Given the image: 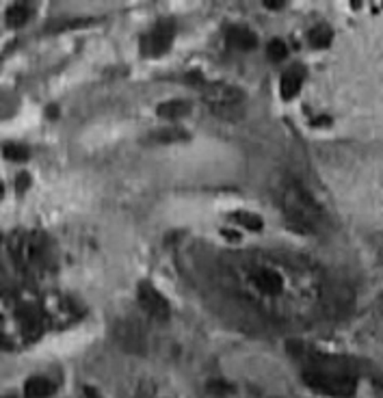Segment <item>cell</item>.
<instances>
[{"label":"cell","mask_w":383,"mask_h":398,"mask_svg":"<svg viewBox=\"0 0 383 398\" xmlns=\"http://www.w3.org/2000/svg\"><path fill=\"white\" fill-rule=\"evenodd\" d=\"M223 280L260 314L299 323L321 308L323 278L310 262L275 251H238L223 258Z\"/></svg>","instance_id":"cell-1"},{"label":"cell","mask_w":383,"mask_h":398,"mask_svg":"<svg viewBox=\"0 0 383 398\" xmlns=\"http://www.w3.org/2000/svg\"><path fill=\"white\" fill-rule=\"evenodd\" d=\"M80 316L76 301L61 292L13 290L0 305V340L5 349H26L46 331L66 329Z\"/></svg>","instance_id":"cell-2"},{"label":"cell","mask_w":383,"mask_h":398,"mask_svg":"<svg viewBox=\"0 0 383 398\" xmlns=\"http://www.w3.org/2000/svg\"><path fill=\"white\" fill-rule=\"evenodd\" d=\"M9 256L16 268L28 278L42 280L56 266V251L52 240L37 230H20L7 240Z\"/></svg>","instance_id":"cell-3"},{"label":"cell","mask_w":383,"mask_h":398,"mask_svg":"<svg viewBox=\"0 0 383 398\" xmlns=\"http://www.w3.org/2000/svg\"><path fill=\"white\" fill-rule=\"evenodd\" d=\"M303 381L314 392L332 394V396L351 394L355 387V377L351 375V371L327 357L308 359L303 366Z\"/></svg>","instance_id":"cell-4"},{"label":"cell","mask_w":383,"mask_h":398,"mask_svg":"<svg viewBox=\"0 0 383 398\" xmlns=\"http://www.w3.org/2000/svg\"><path fill=\"white\" fill-rule=\"evenodd\" d=\"M281 206H284V212H286V217H288V221L301 232L316 234L325 223L323 210L318 208V204L312 199V195L299 185V182L286 185V189L281 193Z\"/></svg>","instance_id":"cell-5"},{"label":"cell","mask_w":383,"mask_h":398,"mask_svg":"<svg viewBox=\"0 0 383 398\" xmlns=\"http://www.w3.org/2000/svg\"><path fill=\"white\" fill-rule=\"evenodd\" d=\"M174 37H176V24L171 20L158 22L141 39V52L145 56H161L171 48Z\"/></svg>","instance_id":"cell-6"},{"label":"cell","mask_w":383,"mask_h":398,"mask_svg":"<svg viewBox=\"0 0 383 398\" xmlns=\"http://www.w3.org/2000/svg\"><path fill=\"white\" fill-rule=\"evenodd\" d=\"M137 299H139V305H141V308H143L150 316H154V318H158V321L169 318L171 305H169V301L165 299V294L158 290L154 284L141 282V284H139V290H137Z\"/></svg>","instance_id":"cell-7"},{"label":"cell","mask_w":383,"mask_h":398,"mask_svg":"<svg viewBox=\"0 0 383 398\" xmlns=\"http://www.w3.org/2000/svg\"><path fill=\"white\" fill-rule=\"evenodd\" d=\"M204 98L206 102L217 108V111H232L243 102V91L236 89L234 85H206L204 89Z\"/></svg>","instance_id":"cell-8"},{"label":"cell","mask_w":383,"mask_h":398,"mask_svg":"<svg viewBox=\"0 0 383 398\" xmlns=\"http://www.w3.org/2000/svg\"><path fill=\"white\" fill-rule=\"evenodd\" d=\"M226 42L232 50H238V52H249L258 46V37L253 35V30H249L247 26H230L226 30Z\"/></svg>","instance_id":"cell-9"},{"label":"cell","mask_w":383,"mask_h":398,"mask_svg":"<svg viewBox=\"0 0 383 398\" xmlns=\"http://www.w3.org/2000/svg\"><path fill=\"white\" fill-rule=\"evenodd\" d=\"M305 80V72L301 68H291L286 70L281 80H279V94L284 100H293L295 96H299V91L303 87Z\"/></svg>","instance_id":"cell-10"},{"label":"cell","mask_w":383,"mask_h":398,"mask_svg":"<svg viewBox=\"0 0 383 398\" xmlns=\"http://www.w3.org/2000/svg\"><path fill=\"white\" fill-rule=\"evenodd\" d=\"M56 392V385L48 377H30L24 385V394L30 398H44Z\"/></svg>","instance_id":"cell-11"},{"label":"cell","mask_w":383,"mask_h":398,"mask_svg":"<svg viewBox=\"0 0 383 398\" xmlns=\"http://www.w3.org/2000/svg\"><path fill=\"white\" fill-rule=\"evenodd\" d=\"M308 39H310V46H312V48H316V50L329 48V46H332V42H334V30H332L329 26H325V24H318L316 28H312V30H310Z\"/></svg>","instance_id":"cell-12"},{"label":"cell","mask_w":383,"mask_h":398,"mask_svg":"<svg viewBox=\"0 0 383 398\" xmlns=\"http://www.w3.org/2000/svg\"><path fill=\"white\" fill-rule=\"evenodd\" d=\"M28 18H30V7H28L26 3H16V5H11V7L7 9V15H5V20H7V24H9L11 28H18V26H22V24H26Z\"/></svg>","instance_id":"cell-13"},{"label":"cell","mask_w":383,"mask_h":398,"mask_svg":"<svg viewBox=\"0 0 383 398\" xmlns=\"http://www.w3.org/2000/svg\"><path fill=\"white\" fill-rule=\"evenodd\" d=\"M188 113V104L184 100H169L158 106V115L165 119H180Z\"/></svg>","instance_id":"cell-14"},{"label":"cell","mask_w":383,"mask_h":398,"mask_svg":"<svg viewBox=\"0 0 383 398\" xmlns=\"http://www.w3.org/2000/svg\"><path fill=\"white\" fill-rule=\"evenodd\" d=\"M232 219H234L241 228L251 230V232H260L262 225H265V221L258 217V214H255V212H247V210L234 212V214H232Z\"/></svg>","instance_id":"cell-15"},{"label":"cell","mask_w":383,"mask_h":398,"mask_svg":"<svg viewBox=\"0 0 383 398\" xmlns=\"http://www.w3.org/2000/svg\"><path fill=\"white\" fill-rule=\"evenodd\" d=\"M3 154L7 161H26L28 158V147L22 143H5Z\"/></svg>","instance_id":"cell-16"},{"label":"cell","mask_w":383,"mask_h":398,"mask_svg":"<svg viewBox=\"0 0 383 398\" xmlns=\"http://www.w3.org/2000/svg\"><path fill=\"white\" fill-rule=\"evenodd\" d=\"M286 54H288V48H286V44H284L281 39L269 42V46H267V56L273 61V63H281V61L286 58Z\"/></svg>","instance_id":"cell-17"},{"label":"cell","mask_w":383,"mask_h":398,"mask_svg":"<svg viewBox=\"0 0 383 398\" xmlns=\"http://www.w3.org/2000/svg\"><path fill=\"white\" fill-rule=\"evenodd\" d=\"M180 139H186V132L176 130V128L156 132V141H161V143H174V141H180Z\"/></svg>","instance_id":"cell-18"},{"label":"cell","mask_w":383,"mask_h":398,"mask_svg":"<svg viewBox=\"0 0 383 398\" xmlns=\"http://www.w3.org/2000/svg\"><path fill=\"white\" fill-rule=\"evenodd\" d=\"M28 185H30V178H28L26 173H22V175L18 178V189H20V191H26Z\"/></svg>","instance_id":"cell-19"},{"label":"cell","mask_w":383,"mask_h":398,"mask_svg":"<svg viewBox=\"0 0 383 398\" xmlns=\"http://www.w3.org/2000/svg\"><path fill=\"white\" fill-rule=\"evenodd\" d=\"M262 5L275 11V9H281V5H284V0H262Z\"/></svg>","instance_id":"cell-20"}]
</instances>
